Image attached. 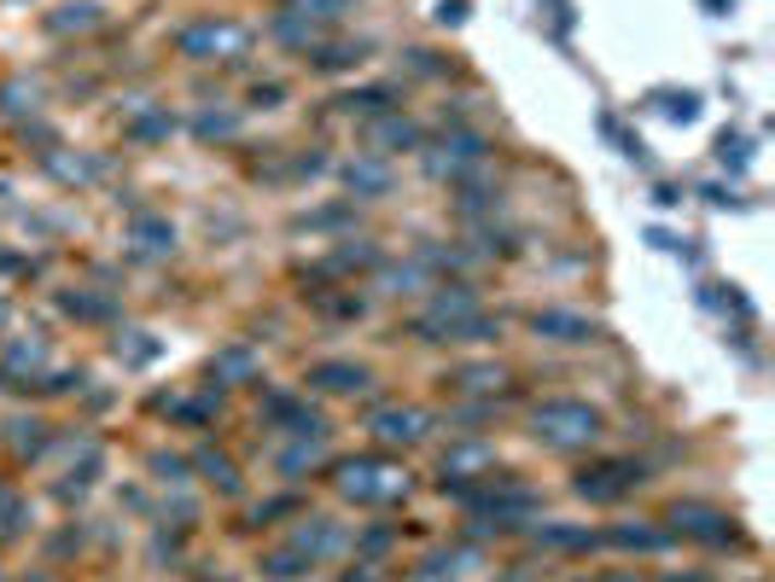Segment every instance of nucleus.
<instances>
[{
  "mask_svg": "<svg viewBox=\"0 0 775 582\" xmlns=\"http://www.w3.org/2000/svg\"><path fill=\"white\" fill-rule=\"evenodd\" d=\"M344 582H374V565H356V571H350Z\"/></svg>",
  "mask_w": 775,
  "mask_h": 582,
  "instance_id": "nucleus-41",
  "label": "nucleus"
},
{
  "mask_svg": "<svg viewBox=\"0 0 775 582\" xmlns=\"http://www.w3.org/2000/svg\"><path fill=\"white\" fill-rule=\"evenodd\" d=\"M601 542H613V547H635V554H659V547L670 542V530H659V524H618V530H606Z\"/></svg>",
  "mask_w": 775,
  "mask_h": 582,
  "instance_id": "nucleus-22",
  "label": "nucleus"
},
{
  "mask_svg": "<svg viewBox=\"0 0 775 582\" xmlns=\"http://www.w3.org/2000/svg\"><path fill=\"white\" fill-rule=\"evenodd\" d=\"M146 466L158 472V484H175V489L187 484V460H181V454H152Z\"/></svg>",
  "mask_w": 775,
  "mask_h": 582,
  "instance_id": "nucleus-35",
  "label": "nucleus"
},
{
  "mask_svg": "<svg viewBox=\"0 0 775 582\" xmlns=\"http://www.w3.org/2000/svg\"><path fill=\"white\" fill-rule=\"evenodd\" d=\"M344 12H350V0H286L275 19H268V36L303 53L310 41L327 36V24H344Z\"/></svg>",
  "mask_w": 775,
  "mask_h": 582,
  "instance_id": "nucleus-5",
  "label": "nucleus"
},
{
  "mask_svg": "<svg viewBox=\"0 0 775 582\" xmlns=\"http://www.w3.org/2000/svg\"><path fill=\"white\" fill-rule=\"evenodd\" d=\"M670 524H677V536H694V542H712V547H729V542H740V530L723 519V512H712V507H670Z\"/></svg>",
  "mask_w": 775,
  "mask_h": 582,
  "instance_id": "nucleus-11",
  "label": "nucleus"
},
{
  "mask_svg": "<svg viewBox=\"0 0 775 582\" xmlns=\"http://www.w3.org/2000/svg\"><path fill=\"white\" fill-rule=\"evenodd\" d=\"M175 53L193 64H240L251 53V29L233 19H193L175 36Z\"/></svg>",
  "mask_w": 775,
  "mask_h": 582,
  "instance_id": "nucleus-4",
  "label": "nucleus"
},
{
  "mask_svg": "<svg viewBox=\"0 0 775 582\" xmlns=\"http://www.w3.org/2000/svg\"><path fill=\"white\" fill-rule=\"evenodd\" d=\"M303 53H310V64L315 71H350V64H362V53H367V41H310L303 47Z\"/></svg>",
  "mask_w": 775,
  "mask_h": 582,
  "instance_id": "nucleus-19",
  "label": "nucleus"
},
{
  "mask_svg": "<svg viewBox=\"0 0 775 582\" xmlns=\"http://www.w3.org/2000/svg\"><path fill=\"white\" fill-rule=\"evenodd\" d=\"M310 565H315V559H303L298 547H280V554H268V559H263V571H268V577H280V582H292V577L310 571Z\"/></svg>",
  "mask_w": 775,
  "mask_h": 582,
  "instance_id": "nucleus-31",
  "label": "nucleus"
},
{
  "mask_svg": "<svg viewBox=\"0 0 775 582\" xmlns=\"http://www.w3.org/2000/svg\"><path fill=\"white\" fill-rule=\"evenodd\" d=\"M531 437L543 442V449H589V442L601 437V414L589 402H566V397H554V402H536L531 408Z\"/></svg>",
  "mask_w": 775,
  "mask_h": 582,
  "instance_id": "nucleus-3",
  "label": "nucleus"
},
{
  "mask_svg": "<svg viewBox=\"0 0 775 582\" xmlns=\"http://www.w3.org/2000/svg\"><path fill=\"white\" fill-rule=\"evenodd\" d=\"M7 432H12V449L19 454H41V425L36 420H12Z\"/></svg>",
  "mask_w": 775,
  "mask_h": 582,
  "instance_id": "nucleus-36",
  "label": "nucleus"
},
{
  "mask_svg": "<svg viewBox=\"0 0 775 582\" xmlns=\"http://www.w3.org/2000/svg\"><path fill=\"white\" fill-rule=\"evenodd\" d=\"M303 385L327 390V397H356V390H367V367L362 362H315Z\"/></svg>",
  "mask_w": 775,
  "mask_h": 582,
  "instance_id": "nucleus-14",
  "label": "nucleus"
},
{
  "mask_svg": "<svg viewBox=\"0 0 775 582\" xmlns=\"http://www.w3.org/2000/svg\"><path fill=\"white\" fill-rule=\"evenodd\" d=\"M402 582H432V577H426V571H414V577H402Z\"/></svg>",
  "mask_w": 775,
  "mask_h": 582,
  "instance_id": "nucleus-43",
  "label": "nucleus"
},
{
  "mask_svg": "<svg viewBox=\"0 0 775 582\" xmlns=\"http://www.w3.org/2000/svg\"><path fill=\"white\" fill-rule=\"evenodd\" d=\"M99 19H94V7H64L59 19H53V29H94Z\"/></svg>",
  "mask_w": 775,
  "mask_h": 582,
  "instance_id": "nucleus-39",
  "label": "nucleus"
},
{
  "mask_svg": "<svg viewBox=\"0 0 775 582\" xmlns=\"http://www.w3.org/2000/svg\"><path fill=\"white\" fill-rule=\"evenodd\" d=\"M292 547H298L303 559H327V554H344L350 536H344V530L332 524V519H303L298 536H292Z\"/></svg>",
  "mask_w": 775,
  "mask_h": 582,
  "instance_id": "nucleus-15",
  "label": "nucleus"
},
{
  "mask_svg": "<svg viewBox=\"0 0 775 582\" xmlns=\"http://www.w3.org/2000/svg\"><path fill=\"white\" fill-rule=\"evenodd\" d=\"M0 320H7V303H0Z\"/></svg>",
  "mask_w": 775,
  "mask_h": 582,
  "instance_id": "nucleus-44",
  "label": "nucleus"
},
{
  "mask_svg": "<svg viewBox=\"0 0 775 582\" xmlns=\"http://www.w3.org/2000/svg\"><path fill=\"white\" fill-rule=\"evenodd\" d=\"M41 373H47V344L41 338H12L7 355H0V385L24 390L29 379H41Z\"/></svg>",
  "mask_w": 775,
  "mask_h": 582,
  "instance_id": "nucleus-12",
  "label": "nucleus"
},
{
  "mask_svg": "<svg viewBox=\"0 0 775 582\" xmlns=\"http://www.w3.org/2000/svg\"><path fill=\"white\" fill-rule=\"evenodd\" d=\"M339 175H344V186H350L356 198H379V193H391V163H385L379 151H356V158H350V163L339 169Z\"/></svg>",
  "mask_w": 775,
  "mask_h": 582,
  "instance_id": "nucleus-13",
  "label": "nucleus"
},
{
  "mask_svg": "<svg viewBox=\"0 0 775 582\" xmlns=\"http://www.w3.org/2000/svg\"><path fill=\"white\" fill-rule=\"evenodd\" d=\"M158 338L152 332H123L117 338V362H129V367H146V362H158Z\"/></svg>",
  "mask_w": 775,
  "mask_h": 582,
  "instance_id": "nucleus-27",
  "label": "nucleus"
},
{
  "mask_svg": "<svg viewBox=\"0 0 775 582\" xmlns=\"http://www.w3.org/2000/svg\"><path fill=\"white\" fill-rule=\"evenodd\" d=\"M367 432H374L385 449H414V442L432 432V414L426 408H402L397 402V408H379V414L367 420Z\"/></svg>",
  "mask_w": 775,
  "mask_h": 582,
  "instance_id": "nucleus-9",
  "label": "nucleus"
},
{
  "mask_svg": "<svg viewBox=\"0 0 775 582\" xmlns=\"http://www.w3.org/2000/svg\"><path fill=\"white\" fill-rule=\"evenodd\" d=\"M339 106V117H385V111H397V88H356V94H339L332 99Z\"/></svg>",
  "mask_w": 775,
  "mask_h": 582,
  "instance_id": "nucleus-20",
  "label": "nucleus"
},
{
  "mask_svg": "<svg viewBox=\"0 0 775 582\" xmlns=\"http://www.w3.org/2000/svg\"><path fill=\"white\" fill-rule=\"evenodd\" d=\"M332 489L356 507H391L409 495V472L385 454H356V460H339V466H332Z\"/></svg>",
  "mask_w": 775,
  "mask_h": 582,
  "instance_id": "nucleus-2",
  "label": "nucleus"
},
{
  "mask_svg": "<svg viewBox=\"0 0 775 582\" xmlns=\"http://www.w3.org/2000/svg\"><path fill=\"white\" fill-rule=\"evenodd\" d=\"M198 472H205L222 495L240 489V472H233V460H228V454H216V449H198Z\"/></svg>",
  "mask_w": 775,
  "mask_h": 582,
  "instance_id": "nucleus-29",
  "label": "nucleus"
},
{
  "mask_svg": "<svg viewBox=\"0 0 775 582\" xmlns=\"http://www.w3.org/2000/svg\"><path fill=\"white\" fill-rule=\"evenodd\" d=\"M717 163L740 175V169H747V134H729V129H723V134H717Z\"/></svg>",
  "mask_w": 775,
  "mask_h": 582,
  "instance_id": "nucleus-34",
  "label": "nucleus"
},
{
  "mask_svg": "<svg viewBox=\"0 0 775 582\" xmlns=\"http://www.w3.org/2000/svg\"><path fill=\"white\" fill-rule=\"evenodd\" d=\"M367 141H374V151H379V158H385V151H414V146H420V129H414L402 111H385V117H374Z\"/></svg>",
  "mask_w": 775,
  "mask_h": 582,
  "instance_id": "nucleus-17",
  "label": "nucleus"
},
{
  "mask_svg": "<svg viewBox=\"0 0 775 582\" xmlns=\"http://www.w3.org/2000/svg\"><path fill=\"white\" fill-rule=\"evenodd\" d=\"M414 263L426 268V274H467V268H473V251H461V245H426Z\"/></svg>",
  "mask_w": 775,
  "mask_h": 582,
  "instance_id": "nucleus-24",
  "label": "nucleus"
},
{
  "mask_svg": "<svg viewBox=\"0 0 775 582\" xmlns=\"http://www.w3.org/2000/svg\"><path fill=\"white\" fill-rule=\"evenodd\" d=\"M647 477L635 460H595V466H583L578 472V495L583 501H601V507H613V501H625L630 489H642Z\"/></svg>",
  "mask_w": 775,
  "mask_h": 582,
  "instance_id": "nucleus-7",
  "label": "nucleus"
},
{
  "mask_svg": "<svg viewBox=\"0 0 775 582\" xmlns=\"http://www.w3.org/2000/svg\"><path fill=\"white\" fill-rule=\"evenodd\" d=\"M129 239H134V251H141V256H170L175 251V228L164 216H152V210H141L129 221Z\"/></svg>",
  "mask_w": 775,
  "mask_h": 582,
  "instance_id": "nucleus-18",
  "label": "nucleus"
},
{
  "mask_svg": "<svg viewBox=\"0 0 775 582\" xmlns=\"http://www.w3.org/2000/svg\"><path fill=\"white\" fill-rule=\"evenodd\" d=\"M64 315H76V320H106L111 315V303L106 298H82V291H64Z\"/></svg>",
  "mask_w": 775,
  "mask_h": 582,
  "instance_id": "nucleus-33",
  "label": "nucleus"
},
{
  "mask_svg": "<svg viewBox=\"0 0 775 582\" xmlns=\"http://www.w3.org/2000/svg\"><path fill=\"white\" fill-rule=\"evenodd\" d=\"M129 134H134V141H164V134H170V117L146 111V117H134V123H129Z\"/></svg>",
  "mask_w": 775,
  "mask_h": 582,
  "instance_id": "nucleus-37",
  "label": "nucleus"
},
{
  "mask_svg": "<svg viewBox=\"0 0 775 582\" xmlns=\"http://www.w3.org/2000/svg\"><path fill=\"white\" fill-rule=\"evenodd\" d=\"M484 163H491V141L473 134V129H455V134H444V141L426 151V175L455 181V186H461L467 175H479Z\"/></svg>",
  "mask_w": 775,
  "mask_h": 582,
  "instance_id": "nucleus-6",
  "label": "nucleus"
},
{
  "mask_svg": "<svg viewBox=\"0 0 775 582\" xmlns=\"http://www.w3.org/2000/svg\"><path fill=\"white\" fill-rule=\"evenodd\" d=\"M501 582H531V577H525V571H508V577H501Z\"/></svg>",
  "mask_w": 775,
  "mask_h": 582,
  "instance_id": "nucleus-42",
  "label": "nucleus"
},
{
  "mask_svg": "<svg viewBox=\"0 0 775 582\" xmlns=\"http://www.w3.org/2000/svg\"><path fill=\"white\" fill-rule=\"evenodd\" d=\"M310 466H322V437H298V449L280 454V472L286 477H303Z\"/></svg>",
  "mask_w": 775,
  "mask_h": 582,
  "instance_id": "nucleus-30",
  "label": "nucleus"
},
{
  "mask_svg": "<svg viewBox=\"0 0 775 582\" xmlns=\"http://www.w3.org/2000/svg\"><path fill=\"white\" fill-rule=\"evenodd\" d=\"M531 332L536 338H554V344H595L601 338V320H589L578 310H536L531 315Z\"/></svg>",
  "mask_w": 775,
  "mask_h": 582,
  "instance_id": "nucleus-10",
  "label": "nucleus"
},
{
  "mask_svg": "<svg viewBox=\"0 0 775 582\" xmlns=\"http://www.w3.org/2000/svg\"><path fill=\"white\" fill-rule=\"evenodd\" d=\"M444 385L449 390H501V385H508V373H501L496 362H467V367H449Z\"/></svg>",
  "mask_w": 775,
  "mask_h": 582,
  "instance_id": "nucleus-21",
  "label": "nucleus"
},
{
  "mask_svg": "<svg viewBox=\"0 0 775 582\" xmlns=\"http://www.w3.org/2000/svg\"><path fill=\"white\" fill-rule=\"evenodd\" d=\"M193 134L198 141H233V134H240V111H198L193 117Z\"/></svg>",
  "mask_w": 775,
  "mask_h": 582,
  "instance_id": "nucleus-25",
  "label": "nucleus"
},
{
  "mask_svg": "<svg viewBox=\"0 0 775 582\" xmlns=\"http://www.w3.org/2000/svg\"><path fill=\"white\" fill-rule=\"evenodd\" d=\"M437 472H444V489H455L461 495L467 484H479V477H491L496 472V449L491 442H449L444 454H437Z\"/></svg>",
  "mask_w": 775,
  "mask_h": 582,
  "instance_id": "nucleus-8",
  "label": "nucleus"
},
{
  "mask_svg": "<svg viewBox=\"0 0 775 582\" xmlns=\"http://www.w3.org/2000/svg\"><path fill=\"white\" fill-rule=\"evenodd\" d=\"M322 268H327V274H356V268H379V251L367 245V239H344V245L332 251Z\"/></svg>",
  "mask_w": 775,
  "mask_h": 582,
  "instance_id": "nucleus-23",
  "label": "nucleus"
},
{
  "mask_svg": "<svg viewBox=\"0 0 775 582\" xmlns=\"http://www.w3.org/2000/svg\"><path fill=\"white\" fill-rule=\"evenodd\" d=\"M379 286H391L397 298H402V291H420V286H426V268H420V263H402V268H379Z\"/></svg>",
  "mask_w": 775,
  "mask_h": 582,
  "instance_id": "nucleus-32",
  "label": "nucleus"
},
{
  "mask_svg": "<svg viewBox=\"0 0 775 582\" xmlns=\"http://www.w3.org/2000/svg\"><path fill=\"white\" fill-rule=\"evenodd\" d=\"M501 320L479 310L473 286H437V298L409 320V332L420 344H479V338H496Z\"/></svg>",
  "mask_w": 775,
  "mask_h": 582,
  "instance_id": "nucleus-1",
  "label": "nucleus"
},
{
  "mask_svg": "<svg viewBox=\"0 0 775 582\" xmlns=\"http://www.w3.org/2000/svg\"><path fill=\"white\" fill-rule=\"evenodd\" d=\"M437 24H467V0H437Z\"/></svg>",
  "mask_w": 775,
  "mask_h": 582,
  "instance_id": "nucleus-40",
  "label": "nucleus"
},
{
  "mask_svg": "<svg viewBox=\"0 0 775 582\" xmlns=\"http://www.w3.org/2000/svg\"><path fill=\"white\" fill-rule=\"evenodd\" d=\"M257 373H263V362H257V350H251V344H228V350L210 355V379L216 385H251Z\"/></svg>",
  "mask_w": 775,
  "mask_h": 582,
  "instance_id": "nucleus-16",
  "label": "nucleus"
},
{
  "mask_svg": "<svg viewBox=\"0 0 775 582\" xmlns=\"http://www.w3.org/2000/svg\"><path fill=\"white\" fill-rule=\"evenodd\" d=\"M356 210H350V204H332V210H315V216H303L298 228H339V221H350Z\"/></svg>",
  "mask_w": 775,
  "mask_h": 582,
  "instance_id": "nucleus-38",
  "label": "nucleus"
},
{
  "mask_svg": "<svg viewBox=\"0 0 775 582\" xmlns=\"http://www.w3.org/2000/svg\"><path fill=\"white\" fill-rule=\"evenodd\" d=\"M653 106H659L665 117H670V123H694V117H700V94H677V88H659V94H653Z\"/></svg>",
  "mask_w": 775,
  "mask_h": 582,
  "instance_id": "nucleus-28",
  "label": "nucleus"
},
{
  "mask_svg": "<svg viewBox=\"0 0 775 582\" xmlns=\"http://www.w3.org/2000/svg\"><path fill=\"white\" fill-rule=\"evenodd\" d=\"M601 536H589V530H560V524H543L536 530V547H554V554H583V547H595Z\"/></svg>",
  "mask_w": 775,
  "mask_h": 582,
  "instance_id": "nucleus-26",
  "label": "nucleus"
}]
</instances>
